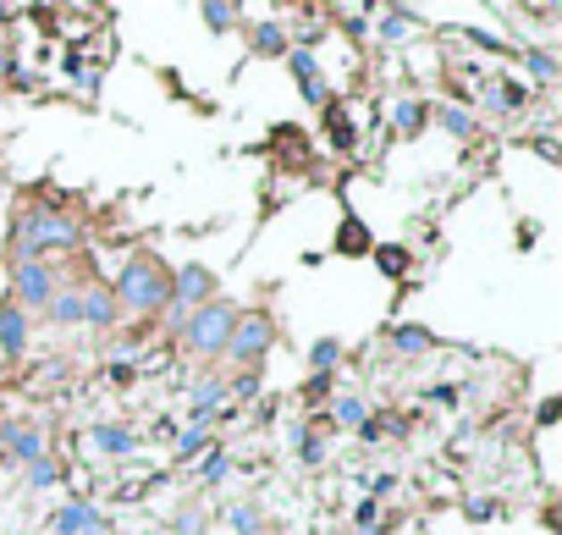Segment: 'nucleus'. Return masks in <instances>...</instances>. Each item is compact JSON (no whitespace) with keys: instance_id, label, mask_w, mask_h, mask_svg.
Listing matches in <instances>:
<instances>
[{"instance_id":"obj_15","label":"nucleus","mask_w":562,"mask_h":535,"mask_svg":"<svg viewBox=\"0 0 562 535\" xmlns=\"http://www.w3.org/2000/svg\"><path fill=\"white\" fill-rule=\"evenodd\" d=\"M50 309H55V321H78V314H83V293H66V298H55Z\"/></svg>"},{"instance_id":"obj_5","label":"nucleus","mask_w":562,"mask_h":535,"mask_svg":"<svg viewBox=\"0 0 562 535\" xmlns=\"http://www.w3.org/2000/svg\"><path fill=\"white\" fill-rule=\"evenodd\" d=\"M12 288H17V298L22 304H50V271L45 265H17V276H12Z\"/></svg>"},{"instance_id":"obj_17","label":"nucleus","mask_w":562,"mask_h":535,"mask_svg":"<svg viewBox=\"0 0 562 535\" xmlns=\"http://www.w3.org/2000/svg\"><path fill=\"white\" fill-rule=\"evenodd\" d=\"M205 22H210V28H226V22H238V6H205Z\"/></svg>"},{"instance_id":"obj_18","label":"nucleus","mask_w":562,"mask_h":535,"mask_svg":"<svg viewBox=\"0 0 562 535\" xmlns=\"http://www.w3.org/2000/svg\"><path fill=\"white\" fill-rule=\"evenodd\" d=\"M331 138H337V144L353 138V128H348V116H342V111H331Z\"/></svg>"},{"instance_id":"obj_14","label":"nucleus","mask_w":562,"mask_h":535,"mask_svg":"<svg viewBox=\"0 0 562 535\" xmlns=\"http://www.w3.org/2000/svg\"><path fill=\"white\" fill-rule=\"evenodd\" d=\"M342 243H348L342 255H364V248H370V232H364L358 222H348V227H342Z\"/></svg>"},{"instance_id":"obj_13","label":"nucleus","mask_w":562,"mask_h":535,"mask_svg":"<svg viewBox=\"0 0 562 535\" xmlns=\"http://www.w3.org/2000/svg\"><path fill=\"white\" fill-rule=\"evenodd\" d=\"M397 348H403V354H419V348H430V331H419V326H403V331H397Z\"/></svg>"},{"instance_id":"obj_20","label":"nucleus","mask_w":562,"mask_h":535,"mask_svg":"<svg viewBox=\"0 0 562 535\" xmlns=\"http://www.w3.org/2000/svg\"><path fill=\"white\" fill-rule=\"evenodd\" d=\"M386 34H391V39H408V17L391 12V17H386Z\"/></svg>"},{"instance_id":"obj_23","label":"nucleus","mask_w":562,"mask_h":535,"mask_svg":"<svg viewBox=\"0 0 562 535\" xmlns=\"http://www.w3.org/2000/svg\"><path fill=\"white\" fill-rule=\"evenodd\" d=\"M337 359V342H315V364H331Z\"/></svg>"},{"instance_id":"obj_1","label":"nucleus","mask_w":562,"mask_h":535,"mask_svg":"<svg viewBox=\"0 0 562 535\" xmlns=\"http://www.w3.org/2000/svg\"><path fill=\"white\" fill-rule=\"evenodd\" d=\"M78 243V227L72 222H61V215L39 210V215H28L22 232H17V248L22 255H45V248H72Z\"/></svg>"},{"instance_id":"obj_8","label":"nucleus","mask_w":562,"mask_h":535,"mask_svg":"<svg viewBox=\"0 0 562 535\" xmlns=\"http://www.w3.org/2000/svg\"><path fill=\"white\" fill-rule=\"evenodd\" d=\"M292 72H298V83H304V94L309 100H325V83H320V67L309 55H292Z\"/></svg>"},{"instance_id":"obj_11","label":"nucleus","mask_w":562,"mask_h":535,"mask_svg":"<svg viewBox=\"0 0 562 535\" xmlns=\"http://www.w3.org/2000/svg\"><path fill=\"white\" fill-rule=\"evenodd\" d=\"M83 314H88V321H111V314H116V298L111 293H83Z\"/></svg>"},{"instance_id":"obj_12","label":"nucleus","mask_w":562,"mask_h":535,"mask_svg":"<svg viewBox=\"0 0 562 535\" xmlns=\"http://www.w3.org/2000/svg\"><path fill=\"white\" fill-rule=\"evenodd\" d=\"M254 50H259V55H276V50H281V28H276V22H264L259 34H254Z\"/></svg>"},{"instance_id":"obj_4","label":"nucleus","mask_w":562,"mask_h":535,"mask_svg":"<svg viewBox=\"0 0 562 535\" xmlns=\"http://www.w3.org/2000/svg\"><path fill=\"white\" fill-rule=\"evenodd\" d=\"M264 348H271V321H259V314H254V321H238L231 337H226V354L238 364H254Z\"/></svg>"},{"instance_id":"obj_9","label":"nucleus","mask_w":562,"mask_h":535,"mask_svg":"<svg viewBox=\"0 0 562 535\" xmlns=\"http://www.w3.org/2000/svg\"><path fill=\"white\" fill-rule=\"evenodd\" d=\"M61 530H66V535H94L99 519H94V508H66V514H61Z\"/></svg>"},{"instance_id":"obj_19","label":"nucleus","mask_w":562,"mask_h":535,"mask_svg":"<svg viewBox=\"0 0 562 535\" xmlns=\"http://www.w3.org/2000/svg\"><path fill=\"white\" fill-rule=\"evenodd\" d=\"M99 447H111V453H127L132 442H127V436H116V431H99Z\"/></svg>"},{"instance_id":"obj_10","label":"nucleus","mask_w":562,"mask_h":535,"mask_svg":"<svg viewBox=\"0 0 562 535\" xmlns=\"http://www.w3.org/2000/svg\"><path fill=\"white\" fill-rule=\"evenodd\" d=\"M6 442H12L22 458H39V447H45V442H39V431H22V425H6Z\"/></svg>"},{"instance_id":"obj_22","label":"nucleus","mask_w":562,"mask_h":535,"mask_svg":"<svg viewBox=\"0 0 562 535\" xmlns=\"http://www.w3.org/2000/svg\"><path fill=\"white\" fill-rule=\"evenodd\" d=\"M205 475H210V481H221V475H226V458H221V453H210V458H205Z\"/></svg>"},{"instance_id":"obj_7","label":"nucleus","mask_w":562,"mask_h":535,"mask_svg":"<svg viewBox=\"0 0 562 535\" xmlns=\"http://www.w3.org/2000/svg\"><path fill=\"white\" fill-rule=\"evenodd\" d=\"M0 348H6L12 359L28 348V321H22V309H17V304H6V309H0Z\"/></svg>"},{"instance_id":"obj_2","label":"nucleus","mask_w":562,"mask_h":535,"mask_svg":"<svg viewBox=\"0 0 562 535\" xmlns=\"http://www.w3.org/2000/svg\"><path fill=\"white\" fill-rule=\"evenodd\" d=\"M231 326H238V314H231L226 304L198 309L193 321H188V348H193V354H226V337H231Z\"/></svg>"},{"instance_id":"obj_16","label":"nucleus","mask_w":562,"mask_h":535,"mask_svg":"<svg viewBox=\"0 0 562 535\" xmlns=\"http://www.w3.org/2000/svg\"><path fill=\"white\" fill-rule=\"evenodd\" d=\"M441 121H447V128H452L457 138H469V133H474V121H469V111H441Z\"/></svg>"},{"instance_id":"obj_3","label":"nucleus","mask_w":562,"mask_h":535,"mask_svg":"<svg viewBox=\"0 0 562 535\" xmlns=\"http://www.w3.org/2000/svg\"><path fill=\"white\" fill-rule=\"evenodd\" d=\"M122 304L127 309H155L160 298H165V271L160 265H149V260H132L127 271H122Z\"/></svg>"},{"instance_id":"obj_21","label":"nucleus","mask_w":562,"mask_h":535,"mask_svg":"<svg viewBox=\"0 0 562 535\" xmlns=\"http://www.w3.org/2000/svg\"><path fill=\"white\" fill-rule=\"evenodd\" d=\"M403 265H408V260L397 255V248H381V271H403Z\"/></svg>"},{"instance_id":"obj_6","label":"nucleus","mask_w":562,"mask_h":535,"mask_svg":"<svg viewBox=\"0 0 562 535\" xmlns=\"http://www.w3.org/2000/svg\"><path fill=\"white\" fill-rule=\"evenodd\" d=\"M210 293H215V276H210L205 265H182V271H177V298H182V304H205Z\"/></svg>"}]
</instances>
